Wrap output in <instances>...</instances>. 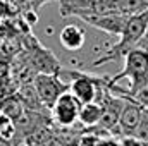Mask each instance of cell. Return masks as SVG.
Segmentation results:
<instances>
[{
    "label": "cell",
    "instance_id": "6da1fadb",
    "mask_svg": "<svg viewBox=\"0 0 148 146\" xmlns=\"http://www.w3.org/2000/svg\"><path fill=\"white\" fill-rule=\"evenodd\" d=\"M148 23V9L143 12H138V14H133L127 17L121 35H119V41L112 46L110 50H107L103 55H100L95 62H93V67H100L103 64H110L114 60H119L122 59L129 50L136 48L140 40L145 33V28H147Z\"/></svg>",
    "mask_w": 148,
    "mask_h": 146
},
{
    "label": "cell",
    "instance_id": "7a4b0ae2",
    "mask_svg": "<svg viewBox=\"0 0 148 146\" xmlns=\"http://www.w3.org/2000/svg\"><path fill=\"white\" fill-rule=\"evenodd\" d=\"M59 76L67 77V91L83 105L90 102H100L102 96L109 91L107 79L95 77L91 74L81 72V71H60Z\"/></svg>",
    "mask_w": 148,
    "mask_h": 146
},
{
    "label": "cell",
    "instance_id": "3957f363",
    "mask_svg": "<svg viewBox=\"0 0 148 146\" xmlns=\"http://www.w3.org/2000/svg\"><path fill=\"white\" fill-rule=\"evenodd\" d=\"M124 67L121 72L112 76L109 79V84H117L121 79H129V88L134 89L148 81V52L141 48L129 50L124 57Z\"/></svg>",
    "mask_w": 148,
    "mask_h": 146
},
{
    "label": "cell",
    "instance_id": "277c9868",
    "mask_svg": "<svg viewBox=\"0 0 148 146\" xmlns=\"http://www.w3.org/2000/svg\"><path fill=\"white\" fill-rule=\"evenodd\" d=\"M26 43V59L31 64V67L35 69L36 74H59L62 71V65L59 62V59L48 50L45 48L36 38L28 36Z\"/></svg>",
    "mask_w": 148,
    "mask_h": 146
},
{
    "label": "cell",
    "instance_id": "5b68a950",
    "mask_svg": "<svg viewBox=\"0 0 148 146\" xmlns=\"http://www.w3.org/2000/svg\"><path fill=\"white\" fill-rule=\"evenodd\" d=\"M121 0H59L60 16L81 17L84 14H107L117 12Z\"/></svg>",
    "mask_w": 148,
    "mask_h": 146
},
{
    "label": "cell",
    "instance_id": "8992f818",
    "mask_svg": "<svg viewBox=\"0 0 148 146\" xmlns=\"http://www.w3.org/2000/svg\"><path fill=\"white\" fill-rule=\"evenodd\" d=\"M33 86L36 89L41 103L50 110L60 93L67 91V83H62L59 74H36L33 77Z\"/></svg>",
    "mask_w": 148,
    "mask_h": 146
},
{
    "label": "cell",
    "instance_id": "52a82bcc",
    "mask_svg": "<svg viewBox=\"0 0 148 146\" xmlns=\"http://www.w3.org/2000/svg\"><path fill=\"white\" fill-rule=\"evenodd\" d=\"M81 108V103L74 98L69 91H64L59 95V98L53 102V105L50 107L52 110V117L59 126H73L77 120V113Z\"/></svg>",
    "mask_w": 148,
    "mask_h": 146
},
{
    "label": "cell",
    "instance_id": "ba28073f",
    "mask_svg": "<svg viewBox=\"0 0 148 146\" xmlns=\"http://www.w3.org/2000/svg\"><path fill=\"white\" fill-rule=\"evenodd\" d=\"M98 103L102 105V117H100V120H98V124H97L95 127L114 132L115 127H117V120H119L122 105H124V98L114 95L110 89H109V91L102 96V100H100Z\"/></svg>",
    "mask_w": 148,
    "mask_h": 146
},
{
    "label": "cell",
    "instance_id": "9c48e42d",
    "mask_svg": "<svg viewBox=\"0 0 148 146\" xmlns=\"http://www.w3.org/2000/svg\"><path fill=\"white\" fill-rule=\"evenodd\" d=\"M129 16H124V14H119V12H107V14H84L81 16L79 19H83L88 26H93L103 33H109V35H121L126 21H127Z\"/></svg>",
    "mask_w": 148,
    "mask_h": 146
},
{
    "label": "cell",
    "instance_id": "30bf717a",
    "mask_svg": "<svg viewBox=\"0 0 148 146\" xmlns=\"http://www.w3.org/2000/svg\"><path fill=\"white\" fill-rule=\"evenodd\" d=\"M124 98V96H122ZM140 117H141V107L129 100V98H124V105L121 110V115H119V120H117V127L115 131L124 138V136H133L136 127H138V122H140ZM114 131V132H115Z\"/></svg>",
    "mask_w": 148,
    "mask_h": 146
},
{
    "label": "cell",
    "instance_id": "8fae6325",
    "mask_svg": "<svg viewBox=\"0 0 148 146\" xmlns=\"http://www.w3.org/2000/svg\"><path fill=\"white\" fill-rule=\"evenodd\" d=\"M59 40H60V45L69 50V52H76L79 48L84 46V41H86V33L83 28L79 26H74V24H67L60 29L59 33Z\"/></svg>",
    "mask_w": 148,
    "mask_h": 146
},
{
    "label": "cell",
    "instance_id": "7c38bea8",
    "mask_svg": "<svg viewBox=\"0 0 148 146\" xmlns=\"http://www.w3.org/2000/svg\"><path fill=\"white\" fill-rule=\"evenodd\" d=\"M16 95H17V98L23 102V105H24L26 110H33V112H45V110H48L43 103H41V100H40V96H38L33 83L19 84V89L16 91Z\"/></svg>",
    "mask_w": 148,
    "mask_h": 146
},
{
    "label": "cell",
    "instance_id": "4fadbf2b",
    "mask_svg": "<svg viewBox=\"0 0 148 146\" xmlns=\"http://www.w3.org/2000/svg\"><path fill=\"white\" fill-rule=\"evenodd\" d=\"M100 117H102V105L98 102L83 103L79 108V113H77V120L86 127H95L98 124Z\"/></svg>",
    "mask_w": 148,
    "mask_h": 146
},
{
    "label": "cell",
    "instance_id": "5bb4252c",
    "mask_svg": "<svg viewBox=\"0 0 148 146\" xmlns=\"http://www.w3.org/2000/svg\"><path fill=\"white\" fill-rule=\"evenodd\" d=\"M24 105H23V102L17 98V95L16 93H12V95H9V96H5L3 100H0V112L2 113H5L7 117H10L12 120H16V119H19L21 115H23V112H24Z\"/></svg>",
    "mask_w": 148,
    "mask_h": 146
},
{
    "label": "cell",
    "instance_id": "9a60e30c",
    "mask_svg": "<svg viewBox=\"0 0 148 146\" xmlns=\"http://www.w3.org/2000/svg\"><path fill=\"white\" fill-rule=\"evenodd\" d=\"M147 9H148L147 0H121L117 12L119 14H124V16H133V14L143 12Z\"/></svg>",
    "mask_w": 148,
    "mask_h": 146
},
{
    "label": "cell",
    "instance_id": "2e32d148",
    "mask_svg": "<svg viewBox=\"0 0 148 146\" xmlns=\"http://www.w3.org/2000/svg\"><path fill=\"white\" fill-rule=\"evenodd\" d=\"M133 138H136L141 143L148 141V110L147 108H141V117H140V122H138V127H136Z\"/></svg>",
    "mask_w": 148,
    "mask_h": 146
},
{
    "label": "cell",
    "instance_id": "e0dca14e",
    "mask_svg": "<svg viewBox=\"0 0 148 146\" xmlns=\"http://www.w3.org/2000/svg\"><path fill=\"white\" fill-rule=\"evenodd\" d=\"M14 132H16V126H14V120L10 117H7L5 113L0 112V136H3L5 139H12L14 138Z\"/></svg>",
    "mask_w": 148,
    "mask_h": 146
},
{
    "label": "cell",
    "instance_id": "ac0fdd59",
    "mask_svg": "<svg viewBox=\"0 0 148 146\" xmlns=\"http://www.w3.org/2000/svg\"><path fill=\"white\" fill-rule=\"evenodd\" d=\"M117 146H143L141 141H138L136 138H133V136H124L122 138V141L119 143Z\"/></svg>",
    "mask_w": 148,
    "mask_h": 146
},
{
    "label": "cell",
    "instance_id": "d6986e66",
    "mask_svg": "<svg viewBox=\"0 0 148 146\" xmlns=\"http://www.w3.org/2000/svg\"><path fill=\"white\" fill-rule=\"evenodd\" d=\"M136 48H141V50L148 52V23H147V28H145V33H143V36H141V40H140V43H138Z\"/></svg>",
    "mask_w": 148,
    "mask_h": 146
},
{
    "label": "cell",
    "instance_id": "ffe728a7",
    "mask_svg": "<svg viewBox=\"0 0 148 146\" xmlns=\"http://www.w3.org/2000/svg\"><path fill=\"white\" fill-rule=\"evenodd\" d=\"M0 146H12V143L9 139H5L3 136H0Z\"/></svg>",
    "mask_w": 148,
    "mask_h": 146
},
{
    "label": "cell",
    "instance_id": "44dd1931",
    "mask_svg": "<svg viewBox=\"0 0 148 146\" xmlns=\"http://www.w3.org/2000/svg\"><path fill=\"white\" fill-rule=\"evenodd\" d=\"M147 2H148V0H147Z\"/></svg>",
    "mask_w": 148,
    "mask_h": 146
}]
</instances>
